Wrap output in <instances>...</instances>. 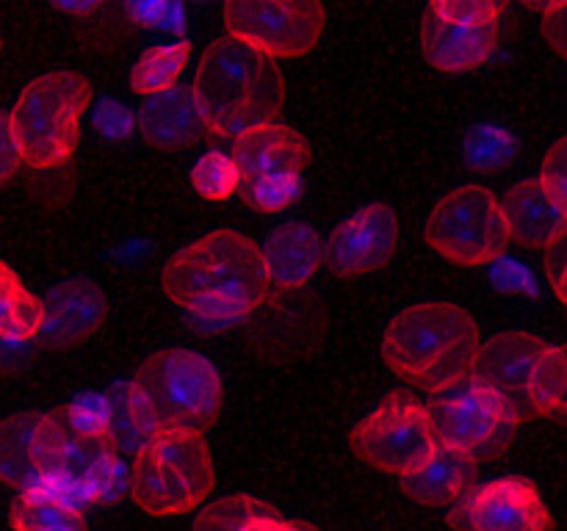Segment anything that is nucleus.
I'll return each instance as SVG.
<instances>
[{"mask_svg": "<svg viewBox=\"0 0 567 531\" xmlns=\"http://www.w3.org/2000/svg\"><path fill=\"white\" fill-rule=\"evenodd\" d=\"M31 459L39 487L72 503H109L127 490L114 415L105 398L78 396L72 404L39 413L31 431Z\"/></svg>", "mask_w": 567, "mask_h": 531, "instance_id": "1", "label": "nucleus"}, {"mask_svg": "<svg viewBox=\"0 0 567 531\" xmlns=\"http://www.w3.org/2000/svg\"><path fill=\"white\" fill-rule=\"evenodd\" d=\"M161 285L177 308L210 324L247 319L271 293L260 243L236 230L208 232L172 254Z\"/></svg>", "mask_w": 567, "mask_h": 531, "instance_id": "2", "label": "nucleus"}, {"mask_svg": "<svg viewBox=\"0 0 567 531\" xmlns=\"http://www.w3.org/2000/svg\"><path fill=\"white\" fill-rule=\"evenodd\" d=\"M225 398L216 365L192 348H164L138 365L125 391V413L138 440L205 435Z\"/></svg>", "mask_w": 567, "mask_h": 531, "instance_id": "3", "label": "nucleus"}, {"mask_svg": "<svg viewBox=\"0 0 567 531\" xmlns=\"http://www.w3.org/2000/svg\"><path fill=\"white\" fill-rule=\"evenodd\" d=\"M480 348V324L463 304L421 302L388 324L380 352L393 374L437 396L468 379Z\"/></svg>", "mask_w": 567, "mask_h": 531, "instance_id": "4", "label": "nucleus"}, {"mask_svg": "<svg viewBox=\"0 0 567 531\" xmlns=\"http://www.w3.org/2000/svg\"><path fill=\"white\" fill-rule=\"evenodd\" d=\"M192 92L205 131L236 138L252 127L277 122L286 105V75L277 61L225 33L199 59Z\"/></svg>", "mask_w": 567, "mask_h": 531, "instance_id": "5", "label": "nucleus"}, {"mask_svg": "<svg viewBox=\"0 0 567 531\" xmlns=\"http://www.w3.org/2000/svg\"><path fill=\"white\" fill-rule=\"evenodd\" d=\"M92 94V83L70 70L28 83L9 114L22 164L53 169L70 160L81 142V116Z\"/></svg>", "mask_w": 567, "mask_h": 531, "instance_id": "6", "label": "nucleus"}, {"mask_svg": "<svg viewBox=\"0 0 567 531\" xmlns=\"http://www.w3.org/2000/svg\"><path fill=\"white\" fill-rule=\"evenodd\" d=\"M216 485V465L203 435L153 437L136 451L127 476L133 503L153 518L197 509Z\"/></svg>", "mask_w": 567, "mask_h": 531, "instance_id": "7", "label": "nucleus"}, {"mask_svg": "<svg viewBox=\"0 0 567 531\" xmlns=\"http://www.w3.org/2000/svg\"><path fill=\"white\" fill-rule=\"evenodd\" d=\"M424 238L432 252L465 269L496 263L509 247L502 202L476 183L454 188L432 208Z\"/></svg>", "mask_w": 567, "mask_h": 531, "instance_id": "8", "label": "nucleus"}, {"mask_svg": "<svg viewBox=\"0 0 567 531\" xmlns=\"http://www.w3.org/2000/svg\"><path fill=\"white\" fill-rule=\"evenodd\" d=\"M349 446L371 468L408 479L437 448L430 409L404 391H393L380 407L349 431Z\"/></svg>", "mask_w": 567, "mask_h": 531, "instance_id": "9", "label": "nucleus"}, {"mask_svg": "<svg viewBox=\"0 0 567 531\" xmlns=\"http://www.w3.org/2000/svg\"><path fill=\"white\" fill-rule=\"evenodd\" d=\"M504 3L491 0H435L421 22V48L437 72L460 75L491 61L502 33Z\"/></svg>", "mask_w": 567, "mask_h": 531, "instance_id": "10", "label": "nucleus"}, {"mask_svg": "<svg viewBox=\"0 0 567 531\" xmlns=\"http://www.w3.org/2000/svg\"><path fill=\"white\" fill-rule=\"evenodd\" d=\"M221 17L227 37L271 61L308 55L327 25L324 6L316 0H233Z\"/></svg>", "mask_w": 567, "mask_h": 531, "instance_id": "11", "label": "nucleus"}, {"mask_svg": "<svg viewBox=\"0 0 567 531\" xmlns=\"http://www.w3.org/2000/svg\"><path fill=\"white\" fill-rule=\"evenodd\" d=\"M426 409H430L437 442L460 448L474 459L502 454L520 426L507 404L471 376L437 393L426 404Z\"/></svg>", "mask_w": 567, "mask_h": 531, "instance_id": "12", "label": "nucleus"}, {"mask_svg": "<svg viewBox=\"0 0 567 531\" xmlns=\"http://www.w3.org/2000/svg\"><path fill=\"white\" fill-rule=\"evenodd\" d=\"M449 523L457 531H554L540 490L524 476L476 485L454 503Z\"/></svg>", "mask_w": 567, "mask_h": 531, "instance_id": "13", "label": "nucleus"}, {"mask_svg": "<svg viewBox=\"0 0 567 531\" xmlns=\"http://www.w3.org/2000/svg\"><path fill=\"white\" fill-rule=\"evenodd\" d=\"M399 247V216L391 205L374 202L360 208L336 227L324 247L330 271L341 280L371 274L393 260Z\"/></svg>", "mask_w": 567, "mask_h": 531, "instance_id": "14", "label": "nucleus"}, {"mask_svg": "<svg viewBox=\"0 0 567 531\" xmlns=\"http://www.w3.org/2000/svg\"><path fill=\"white\" fill-rule=\"evenodd\" d=\"M546 346L548 343L543 337L524 330H513L482 343L480 354H476L471 379H476L487 391L496 393L507 404L509 413L518 418V424L535 418L529 402H526V382H529L537 354Z\"/></svg>", "mask_w": 567, "mask_h": 531, "instance_id": "15", "label": "nucleus"}, {"mask_svg": "<svg viewBox=\"0 0 567 531\" xmlns=\"http://www.w3.org/2000/svg\"><path fill=\"white\" fill-rule=\"evenodd\" d=\"M42 330L37 341L44 348H70L103 326L109 302L103 288L86 277H72L50 288L42 299Z\"/></svg>", "mask_w": 567, "mask_h": 531, "instance_id": "16", "label": "nucleus"}, {"mask_svg": "<svg viewBox=\"0 0 567 531\" xmlns=\"http://www.w3.org/2000/svg\"><path fill=\"white\" fill-rule=\"evenodd\" d=\"M230 158L241 175V183L302 175L305 166L310 164V142L297 127L269 122L233 138Z\"/></svg>", "mask_w": 567, "mask_h": 531, "instance_id": "17", "label": "nucleus"}, {"mask_svg": "<svg viewBox=\"0 0 567 531\" xmlns=\"http://www.w3.org/2000/svg\"><path fill=\"white\" fill-rule=\"evenodd\" d=\"M502 202L509 241L529 249H551L565 241L567 205L554 199L537 177L515 183Z\"/></svg>", "mask_w": 567, "mask_h": 531, "instance_id": "18", "label": "nucleus"}, {"mask_svg": "<svg viewBox=\"0 0 567 531\" xmlns=\"http://www.w3.org/2000/svg\"><path fill=\"white\" fill-rule=\"evenodd\" d=\"M260 254L269 285L277 291H297L324 266V241L305 221H280L269 230Z\"/></svg>", "mask_w": 567, "mask_h": 531, "instance_id": "19", "label": "nucleus"}, {"mask_svg": "<svg viewBox=\"0 0 567 531\" xmlns=\"http://www.w3.org/2000/svg\"><path fill=\"white\" fill-rule=\"evenodd\" d=\"M476 481H480V459L437 442L424 468L402 479V490L421 507H449L468 496Z\"/></svg>", "mask_w": 567, "mask_h": 531, "instance_id": "20", "label": "nucleus"}, {"mask_svg": "<svg viewBox=\"0 0 567 531\" xmlns=\"http://www.w3.org/2000/svg\"><path fill=\"white\" fill-rule=\"evenodd\" d=\"M138 127L144 142L155 149H183L205 131L203 114L188 83H175L166 92L144 97L138 111Z\"/></svg>", "mask_w": 567, "mask_h": 531, "instance_id": "21", "label": "nucleus"}, {"mask_svg": "<svg viewBox=\"0 0 567 531\" xmlns=\"http://www.w3.org/2000/svg\"><path fill=\"white\" fill-rule=\"evenodd\" d=\"M42 319V299L28 291L20 274L6 260H0V341H37Z\"/></svg>", "mask_w": 567, "mask_h": 531, "instance_id": "22", "label": "nucleus"}, {"mask_svg": "<svg viewBox=\"0 0 567 531\" xmlns=\"http://www.w3.org/2000/svg\"><path fill=\"white\" fill-rule=\"evenodd\" d=\"M39 413H17L0 420V481L20 492L39 487L37 468L31 459V431Z\"/></svg>", "mask_w": 567, "mask_h": 531, "instance_id": "23", "label": "nucleus"}, {"mask_svg": "<svg viewBox=\"0 0 567 531\" xmlns=\"http://www.w3.org/2000/svg\"><path fill=\"white\" fill-rule=\"evenodd\" d=\"M9 525L14 531H86L81 509L48 490L20 492L9 507Z\"/></svg>", "mask_w": 567, "mask_h": 531, "instance_id": "24", "label": "nucleus"}, {"mask_svg": "<svg viewBox=\"0 0 567 531\" xmlns=\"http://www.w3.org/2000/svg\"><path fill=\"white\" fill-rule=\"evenodd\" d=\"M526 402H529L532 415L551 418V415L565 413L567 402V357L565 346L548 343L537 354L532 365L529 382H526Z\"/></svg>", "mask_w": 567, "mask_h": 531, "instance_id": "25", "label": "nucleus"}, {"mask_svg": "<svg viewBox=\"0 0 567 531\" xmlns=\"http://www.w3.org/2000/svg\"><path fill=\"white\" fill-rule=\"evenodd\" d=\"M188 55H192V44L186 39L144 50L131 72L133 92L142 94V97H153V94H161L175 86V83H181Z\"/></svg>", "mask_w": 567, "mask_h": 531, "instance_id": "26", "label": "nucleus"}, {"mask_svg": "<svg viewBox=\"0 0 567 531\" xmlns=\"http://www.w3.org/2000/svg\"><path fill=\"white\" fill-rule=\"evenodd\" d=\"M515 138L496 125H480L465 136V160L476 171H502L513 164Z\"/></svg>", "mask_w": 567, "mask_h": 531, "instance_id": "27", "label": "nucleus"}, {"mask_svg": "<svg viewBox=\"0 0 567 531\" xmlns=\"http://www.w3.org/2000/svg\"><path fill=\"white\" fill-rule=\"evenodd\" d=\"M192 186L203 199L225 202L238 191L241 175H238L236 164L227 153H205L192 169Z\"/></svg>", "mask_w": 567, "mask_h": 531, "instance_id": "28", "label": "nucleus"}, {"mask_svg": "<svg viewBox=\"0 0 567 531\" xmlns=\"http://www.w3.org/2000/svg\"><path fill=\"white\" fill-rule=\"evenodd\" d=\"M269 503L258 501L252 496H230L210 503L208 509L194 518L192 531H244V525L258 514L269 512Z\"/></svg>", "mask_w": 567, "mask_h": 531, "instance_id": "29", "label": "nucleus"}, {"mask_svg": "<svg viewBox=\"0 0 567 531\" xmlns=\"http://www.w3.org/2000/svg\"><path fill=\"white\" fill-rule=\"evenodd\" d=\"M244 202L258 214H277V210L288 208L302 194V175L291 177H266V180L241 183L238 186Z\"/></svg>", "mask_w": 567, "mask_h": 531, "instance_id": "30", "label": "nucleus"}, {"mask_svg": "<svg viewBox=\"0 0 567 531\" xmlns=\"http://www.w3.org/2000/svg\"><path fill=\"white\" fill-rule=\"evenodd\" d=\"M565 149H567L565 138H559V142L548 149L546 160H543V171L537 180H540V186L546 188L554 199H559V202L567 205V177H565L567 155H565Z\"/></svg>", "mask_w": 567, "mask_h": 531, "instance_id": "31", "label": "nucleus"}, {"mask_svg": "<svg viewBox=\"0 0 567 531\" xmlns=\"http://www.w3.org/2000/svg\"><path fill=\"white\" fill-rule=\"evenodd\" d=\"M20 149H17L14 133H11V122L9 114L0 111V188L14 177L17 166H20Z\"/></svg>", "mask_w": 567, "mask_h": 531, "instance_id": "32", "label": "nucleus"}, {"mask_svg": "<svg viewBox=\"0 0 567 531\" xmlns=\"http://www.w3.org/2000/svg\"><path fill=\"white\" fill-rule=\"evenodd\" d=\"M537 11H546V17H543V33H546L548 44H551L554 50H557L559 55H565V11H567V3L565 0H557V3H548V6H535Z\"/></svg>", "mask_w": 567, "mask_h": 531, "instance_id": "33", "label": "nucleus"}, {"mask_svg": "<svg viewBox=\"0 0 567 531\" xmlns=\"http://www.w3.org/2000/svg\"><path fill=\"white\" fill-rule=\"evenodd\" d=\"M546 274H548V282L554 285V291H557L559 302H567V266H565V241H559L557 247L548 249L546 254Z\"/></svg>", "mask_w": 567, "mask_h": 531, "instance_id": "34", "label": "nucleus"}, {"mask_svg": "<svg viewBox=\"0 0 567 531\" xmlns=\"http://www.w3.org/2000/svg\"><path fill=\"white\" fill-rule=\"evenodd\" d=\"M97 125L103 127V133H109V136H122L125 127H131V116H127L120 105H109V108L103 105V111H100L97 116Z\"/></svg>", "mask_w": 567, "mask_h": 531, "instance_id": "35", "label": "nucleus"}, {"mask_svg": "<svg viewBox=\"0 0 567 531\" xmlns=\"http://www.w3.org/2000/svg\"><path fill=\"white\" fill-rule=\"evenodd\" d=\"M302 531H319V529H313V525H302Z\"/></svg>", "mask_w": 567, "mask_h": 531, "instance_id": "36", "label": "nucleus"}, {"mask_svg": "<svg viewBox=\"0 0 567 531\" xmlns=\"http://www.w3.org/2000/svg\"><path fill=\"white\" fill-rule=\"evenodd\" d=\"M0 50H3V42H0Z\"/></svg>", "mask_w": 567, "mask_h": 531, "instance_id": "37", "label": "nucleus"}]
</instances>
